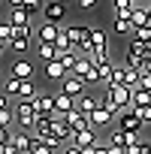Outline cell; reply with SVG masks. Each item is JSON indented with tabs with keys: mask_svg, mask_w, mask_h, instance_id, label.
Masks as SVG:
<instances>
[{
	"mask_svg": "<svg viewBox=\"0 0 151 154\" xmlns=\"http://www.w3.org/2000/svg\"><path fill=\"white\" fill-rule=\"evenodd\" d=\"M63 154H85V151H82L79 145H72V142H66V145H63Z\"/></svg>",
	"mask_w": 151,
	"mask_h": 154,
	"instance_id": "40",
	"label": "cell"
},
{
	"mask_svg": "<svg viewBox=\"0 0 151 154\" xmlns=\"http://www.w3.org/2000/svg\"><path fill=\"white\" fill-rule=\"evenodd\" d=\"M63 118H66V124L72 127V133H79V130H88V127H91V118H88L82 109H72V112H66Z\"/></svg>",
	"mask_w": 151,
	"mask_h": 154,
	"instance_id": "11",
	"label": "cell"
},
{
	"mask_svg": "<svg viewBox=\"0 0 151 154\" xmlns=\"http://www.w3.org/2000/svg\"><path fill=\"white\" fill-rule=\"evenodd\" d=\"M6 3H9V9H12V6H24V0H6Z\"/></svg>",
	"mask_w": 151,
	"mask_h": 154,
	"instance_id": "44",
	"label": "cell"
},
{
	"mask_svg": "<svg viewBox=\"0 0 151 154\" xmlns=\"http://www.w3.org/2000/svg\"><path fill=\"white\" fill-rule=\"evenodd\" d=\"M3 48H6V42H3V39H0V51H3Z\"/></svg>",
	"mask_w": 151,
	"mask_h": 154,
	"instance_id": "45",
	"label": "cell"
},
{
	"mask_svg": "<svg viewBox=\"0 0 151 154\" xmlns=\"http://www.w3.org/2000/svg\"><path fill=\"white\" fill-rule=\"evenodd\" d=\"M127 154H151V142H136V145H127Z\"/></svg>",
	"mask_w": 151,
	"mask_h": 154,
	"instance_id": "34",
	"label": "cell"
},
{
	"mask_svg": "<svg viewBox=\"0 0 151 154\" xmlns=\"http://www.w3.org/2000/svg\"><path fill=\"white\" fill-rule=\"evenodd\" d=\"M109 154H127V148H121V145H109Z\"/></svg>",
	"mask_w": 151,
	"mask_h": 154,
	"instance_id": "43",
	"label": "cell"
},
{
	"mask_svg": "<svg viewBox=\"0 0 151 154\" xmlns=\"http://www.w3.org/2000/svg\"><path fill=\"white\" fill-rule=\"evenodd\" d=\"M88 57H91V60H94L97 66H100V63H106V60H112V57H109V48H106V45H94V48L88 51Z\"/></svg>",
	"mask_w": 151,
	"mask_h": 154,
	"instance_id": "28",
	"label": "cell"
},
{
	"mask_svg": "<svg viewBox=\"0 0 151 154\" xmlns=\"http://www.w3.org/2000/svg\"><path fill=\"white\" fill-rule=\"evenodd\" d=\"M9 72L18 75V79H33V63L24 60V57H21V60H12V63H9Z\"/></svg>",
	"mask_w": 151,
	"mask_h": 154,
	"instance_id": "15",
	"label": "cell"
},
{
	"mask_svg": "<svg viewBox=\"0 0 151 154\" xmlns=\"http://www.w3.org/2000/svg\"><path fill=\"white\" fill-rule=\"evenodd\" d=\"M0 39L6 42V48H9V45H12V39H15V27H12V21H9V18L0 21Z\"/></svg>",
	"mask_w": 151,
	"mask_h": 154,
	"instance_id": "26",
	"label": "cell"
},
{
	"mask_svg": "<svg viewBox=\"0 0 151 154\" xmlns=\"http://www.w3.org/2000/svg\"><path fill=\"white\" fill-rule=\"evenodd\" d=\"M88 118H91V127H97V130H112L115 121H118V112H112V109H106V106L100 103V109L91 112Z\"/></svg>",
	"mask_w": 151,
	"mask_h": 154,
	"instance_id": "5",
	"label": "cell"
},
{
	"mask_svg": "<svg viewBox=\"0 0 151 154\" xmlns=\"http://www.w3.org/2000/svg\"><path fill=\"white\" fill-rule=\"evenodd\" d=\"M9 139H12V130H9V127H0V145L9 142Z\"/></svg>",
	"mask_w": 151,
	"mask_h": 154,
	"instance_id": "41",
	"label": "cell"
},
{
	"mask_svg": "<svg viewBox=\"0 0 151 154\" xmlns=\"http://www.w3.org/2000/svg\"><path fill=\"white\" fill-rule=\"evenodd\" d=\"M136 112H139V118H142L145 124H151V103H148V106H142V109H136Z\"/></svg>",
	"mask_w": 151,
	"mask_h": 154,
	"instance_id": "38",
	"label": "cell"
},
{
	"mask_svg": "<svg viewBox=\"0 0 151 154\" xmlns=\"http://www.w3.org/2000/svg\"><path fill=\"white\" fill-rule=\"evenodd\" d=\"M72 145H79V148H88V145H97L100 136H97V127H88V130H79V133H72L69 139Z\"/></svg>",
	"mask_w": 151,
	"mask_h": 154,
	"instance_id": "12",
	"label": "cell"
},
{
	"mask_svg": "<svg viewBox=\"0 0 151 154\" xmlns=\"http://www.w3.org/2000/svg\"><path fill=\"white\" fill-rule=\"evenodd\" d=\"M136 27H133V21L130 18H115V33H121V36H130Z\"/></svg>",
	"mask_w": 151,
	"mask_h": 154,
	"instance_id": "30",
	"label": "cell"
},
{
	"mask_svg": "<svg viewBox=\"0 0 151 154\" xmlns=\"http://www.w3.org/2000/svg\"><path fill=\"white\" fill-rule=\"evenodd\" d=\"M30 133H33L36 139H48V136L54 133V118H51V115H39L36 124L30 127Z\"/></svg>",
	"mask_w": 151,
	"mask_h": 154,
	"instance_id": "9",
	"label": "cell"
},
{
	"mask_svg": "<svg viewBox=\"0 0 151 154\" xmlns=\"http://www.w3.org/2000/svg\"><path fill=\"white\" fill-rule=\"evenodd\" d=\"M133 36H136V39H142V42H148V45H151V24H148V27H139V30H133Z\"/></svg>",
	"mask_w": 151,
	"mask_h": 154,
	"instance_id": "37",
	"label": "cell"
},
{
	"mask_svg": "<svg viewBox=\"0 0 151 154\" xmlns=\"http://www.w3.org/2000/svg\"><path fill=\"white\" fill-rule=\"evenodd\" d=\"M115 127H121V130H127V133H142V130H145V121H142L139 112L130 106V109H121V112H118Z\"/></svg>",
	"mask_w": 151,
	"mask_h": 154,
	"instance_id": "3",
	"label": "cell"
},
{
	"mask_svg": "<svg viewBox=\"0 0 151 154\" xmlns=\"http://www.w3.org/2000/svg\"><path fill=\"white\" fill-rule=\"evenodd\" d=\"M66 75H69V69H66V66H63L57 57L45 63V79H48V82H63Z\"/></svg>",
	"mask_w": 151,
	"mask_h": 154,
	"instance_id": "13",
	"label": "cell"
},
{
	"mask_svg": "<svg viewBox=\"0 0 151 154\" xmlns=\"http://www.w3.org/2000/svg\"><path fill=\"white\" fill-rule=\"evenodd\" d=\"M33 36H36L33 24H21V27H15V39H12V45H9V48L21 54V51H27V48H30V39H33Z\"/></svg>",
	"mask_w": 151,
	"mask_h": 154,
	"instance_id": "6",
	"label": "cell"
},
{
	"mask_svg": "<svg viewBox=\"0 0 151 154\" xmlns=\"http://www.w3.org/2000/svg\"><path fill=\"white\" fill-rule=\"evenodd\" d=\"M18 88H21V79H18V75H12V72H6V79H3V91H6L9 97H18Z\"/></svg>",
	"mask_w": 151,
	"mask_h": 154,
	"instance_id": "27",
	"label": "cell"
},
{
	"mask_svg": "<svg viewBox=\"0 0 151 154\" xmlns=\"http://www.w3.org/2000/svg\"><path fill=\"white\" fill-rule=\"evenodd\" d=\"M24 9H27V15L33 18L36 12H42V9H45V3H42V0H24Z\"/></svg>",
	"mask_w": 151,
	"mask_h": 154,
	"instance_id": "33",
	"label": "cell"
},
{
	"mask_svg": "<svg viewBox=\"0 0 151 154\" xmlns=\"http://www.w3.org/2000/svg\"><path fill=\"white\" fill-rule=\"evenodd\" d=\"M100 103L112 112H121V109H130L133 103V88L130 85H106L103 94H100Z\"/></svg>",
	"mask_w": 151,
	"mask_h": 154,
	"instance_id": "1",
	"label": "cell"
},
{
	"mask_svg": "<svg viewBox=\"0 0 151 154\" xmlns=\"http://www.w3.org/2000/svg\"><path fill=\"white\" fill-rule=\"evenodd\" d=\"M79 6H82V9H94V6H97V0H79Z\"/></svg>",
	"mask_w": 151,
	"mask_h": 154,
	"instance_id": "42",
	"label": "cell"
},
{
	"mask_svg": "<svg viewBox=\"0 0 151 154\" xmlns=\"http://www.w3.org/2000/svg\"><path fill=\"white\" fill-rule=\"evenodd\" d=\"M148 18H151V3H148Z\"/></svg>",
	"mask_w": 151,
	"mask_h": 154,
	"instance_id": "46",
	"label": "cell"
},
{
	"mask_svg": "<svg viewBox=\"0 0 151 154\" xmlns=\"http://www.w3.org/2000/svg\"><path fill=\"white\" fill-rule=\"evenodd\" d=\"M39 91H36V82L33 79H21V88H18V97L15 100H33Z\"/></svg>",
	"mask_w": 151,
	"mask_h": 154,
	"instance_id": "22",
	"label": "cell"
},
{
	"mask_svg": "<svg viewBox=\"0 0 151 154\" xmlns=\"http://www.w3.org/2000/svg\"><path fill=\"white\" fill-rule=\"evenodd\" d=\"M30 154H54V148H51L45 139H36V136H33V151H30Z\"/></svg>",
	"mask_w": 151,
	"mask_h": 154,
	"instance_id": "32",
	"label": "cell"
},
{
	"mask_svg": "<svg viewBox=\"0 0 151 154\" xmlns=\"http://www.w3.org/2000/svg\"><path fill=\"white\" fill-rule=\"evenodd\" d=\"M6 18L12 21V27H21V24H30V15H27V9H24V6H12Z\"/></svg>",
	"mask_w": 151,
	"mask_h": 154,
	"instance_id": "19",
	"label": "cell"
},
{
	"mask_svg": "<svg viewBox=\"0 0 151 154\" xmlns=\"http://www.w3.org/2000/svg\"><path fill=\"white\" fill-rule=\"evenodd\" d=\"M109 42V33L103 27H91V45H106Z\"/></svg>",
	"mask_w": 151,
	"mask_h": 154,
	"instance_id": "31",
	"label": "cell"
},
{
	"mask_svg": "<svg viewBox=\"0 0 151 154\" xmlns=\"http://www.w3.org/2000/svg\"><path fill=\"white\" fill-rule=\"evenodd\" d=\"M63 15H66V0H51V3H45V9H42L45 21H63Z\"/></svg>",
	"mask_w": 151,
	"mask_h": 154,
	"instance_id": "10",
	"label": "cell"
},
{
	"mask_svg": "<svg viewBox=\"0 0 151 154\" xmlns=\"http://www.w3.org/2000/svg\"><path fill=\"white\" fill-rule=\"evenodd\" d=\"M79 57H82V54L76 51V48H69V51H60V48H57V60H60V63H63V66H66L69 72L76 69V63H79Z\"/></svg>",
	"mask_w": 151,
	"mask_h": 154,
	"instance_id": "21",
	"label": "cell"
},
{
	"mask_svg": "<svg viewBox=\"0 0 151 154\" xmlns=\"http://www.w3.org/2000/svg\"><path fill=\"white\" fill-rule=\"evenodd\" d=\"M130 21H133V27H136V30H139V27H148V24H151V18H148V3L136 6V9H133V15H130Z\"/></svg>",
	"mask_w": 151,
	"mask_h": 154,
	"instance_id": "18",
	"label": "cell"
},
{
	"mask_svg": "<svg viewBox=\"0 0 151 154\" xmlns=\"http://www.w3.org/2000/svg\"><path fill=\"white\" fill-rule=\"evenodd\" d=\"M72 72L79 75V79H85L88 85H97V82H100V66H97L91 57H85V54L79 57V63H76V69H72Z\"/></svg>",
	"mask_w": 151,
	"mask_h": 154,
	"instance_id": "4",
	"label": "cell"
},
{
	"mask_svg": "<svg viewBox=\"0 0 151 154\" xmlns=\"http://www.w3.org/2000/svg\"><path fill=\"white\" fill-rule=\"evenodd\" d=\"M33 106H36L39 115H54V112H57V109H54V94H36V97H33Z\"/></svg>",
	"mask_w": 151,
	"mask_h": 154,
	"instance_id": "14",
	"label": "cell"
},
{
	"mask_svg": "<svg viewBox=\"0 0 151 154\" xmlns=\"http://www.w3.org/2000/svg\"><path fill=\"white\" fill-rule=\"evenodd\" d=\"M133 9H136L133 0H115V18H130Z\"/></svg>",
	"mask_w": 151,
	"mask_h": 154,
	"instance_id": "23",
	"label": "cell"
},
{
	"mask_svg": "<svg viewBox=\"0 0 151 154\" xmlns=\"http://www.w3.org/2000/svg\"><path fill=\"white\" fill-rule=\"evenodd\" d=\"M36 118H39V112H36L33 100H18V103H15V124H18L21 130H30V127L36 124Z\"/></svg>",
	"mask_w": 151,
	"mask_h": 154,
	"instance_id": "2",
	"label": "cell"
},
{
	"mask_svg": "<svg viewBox=\"0 0 151 154\" xmlns=\"http://www.w3.org/2000/svg\"><path fill=\"white\" fill-rule=\"evenodd\" d=\"M112 72H115V63H112V60L100 63V85H103V88H106V85L112 82Z\"/></svg>",
	"mask_w": 151,
	"mask_h": 154,
	"instance_id": "29",
	"label": "cell"
},
{
	"mask_svg": "<svg viewBox=\"0 0 151 154\" xmlns=\"http://www.w3.org/2000/svg\"><path fill=\"white\" fill-rule=\"evenodd\" d=\"M60 33H63V24L60 21H42L39 30H36V39L39 42H57Z\"/></svg>",
	"mask_w": 151,
	"mask_h": 154,
	"instance_id": "8",
	"label": "cell"
},
{
	"mask_svg": "<svg viewBox=\"0 0 151 154\" xmlns=\"http://www.w3.org/2000/svg\"><path fill=\"white\" fill-rule=\"evenodd\" d=\"M60 91H63V94H69V97H76V100H79L82 94H88V82H85V79H79V75H76V72H69L66 79L60 82Z\"/></svg>",
	"mask_w": 151,
	"mask_h": 154,
	"instance_id": "7",
	"label": "cell"
},
{
	"mask_svg": "<svg viewBox=\"0 0 151 154\" xmlns=\"http://www.w3.org/2000/svg\"><path fill=\"white\" fill-rule=\"evenodd\" d=\"M76 109H82L85 115H91V112L100 109V97H97V94H82L79 100H76Z\"/></svg>",
	"mask_w": 151,
	"mask_h": 154,
	"instance_id": "16",
	"label": "cell"
},
{
	"mask_svg": "<svg viewBox=\"0 0 151 154\" xmlns=\"http://www.w3.org/2000/svg\"><path fill=\"white\" fill-rule=\"evenodd\" d=\"M9 106H12V97H9L3 88H0V109H9Z\"/></svg>",
	"mask_w": 151,
	"mask_h": 154,
	"instance_id": "39",
	"label": "cell"
},
{
	"mask_svg": "<svg viewBox=\"0 0 151 154\" xmlns=\"http://www.w3.org/2000/svg\"><path fill=\"white\" fill-rule=\"evenodd\" d=\"M151 103V91H145V88H133V109H142V106H148Z\"/></svg>",
	"mask_w": 151,
	"mask_h": 154,
	"instance_id": "25",
	"label": "cell"
},
{
	"mask_svg": "<svg viewBox=\"0 0 151 154\" xmlns=\"http://www.w3.org/2000/svg\"><path fill=\"white\" fill-rule=\"evenodd\" d=\"M54 109L57 112H72L76 109V97H69V94H63V91H54Z\"/></svg>",
	"mask_w": 151,
	"mask_h": 154,
	"instance_id": "17",
	"label": "cell"
},
{
	"mask_svg": "<svg viewBox=\"0 0 151 154\" xmlns=\"http://www.w3.org/2000/svg\"><path fill=\"white\" fill-rule=\"evenodd\" d=\"M106 142H109V145H121V148H127V145H130V133H127V130H121V127H112Z\"/></svg>",
	"mask_w": 151,
	"mask_h": 154,
	"instance_id": "20",
	"label": "cell"
},
{
	"mask_svg": "<svg viewBox=\"0 0 151 154\" xmlns=\"http://www.w3.org/2000/svg\"><path fill=\"white\" fill-rule=\"evenodd\" d=\"M124 75H127V66H115L112 82H109V85H124Z\"/></svg>",
	"mask_w": 151,
	"mask_h": 154,
	"instance_id": "36",
	"label": "cell"
},
{
	"mask_svg": "<svg viewBox=\"0 0 151 154\" xmlns=\"http://www.w3.org/2000/svg\"><path fill=\"white\" fill-rule=\"evenodd\" d=\"M36 51H39V60H45V63L57 57V45H54V42H39Z\"/></svg>",
	"mask_w": 151,
	"mask_h": 154,
	"instance_id": "24",
	"label": "cell"
},
{
	"mask_svg": "<svg viewBox=\"0 0 151 154\" xmlns=\"http://www.w3.org/2000/svg\"><path fill=\"white\" fill-rule=\"evenodd\" d=\"M12 118H15V109H12V106H9V109H0V127H9Z\"/></svg>",
	"mask_w": 151,
	"mask_h": 154,
	"instance_id": "35",
	"label": "cell"
}]
</instances>
